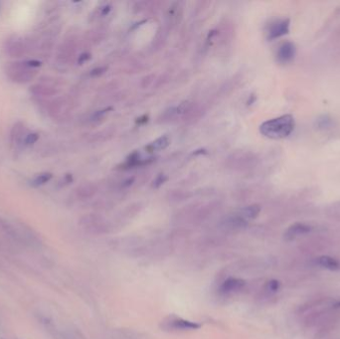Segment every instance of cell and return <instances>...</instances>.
Segmentation results:
<instances>
[{
    "label": "cell",
    "mask_w": 340,
    "mask_h": 339,
    "mask_svg": "<svg viewBox=\"0 0 340 339\" xmlns=\"http://www.w3.org/2000/svg\"><path fill=\"white\" fill-rule=\"evenodd\" d=\"M224 225L226 228L231 230H240L245 228L248 225V222L246 219H244L240 214L232 217H228L224 221Z\"/></svg>",
    "instance_id": "8fae6325"
},
{
    "label": "cell",
    "mask_w": 340,
    "mask_h": 339,
    "mask_svg": "<svg viewBox=\"0 0 340 339\" xmlns=\"http://www.w3.org/2000/svg\"><path fill=\"white\" fill-rule=\"evenodd\" d=\"M316 263L318 266L330 271H337L340 269V263L336 259L329 256H321L317 258Z\"/></svg>",
    "instance_id": "7c38bea8"
},
{
    "label": "cell",
    "mask_w": 340,
    "mask_h": 339,
    "mask_svg": "<svg viewBox=\"0 0 340 339\" xmlns=\"http://www.w3.org/2000/svg\"><path fill=\"white\" fill-rule=\"evenodd\" d=\"M288 30H289V21L288 20H283V21L277 22L270 29L269 39L274 40V39L280 38V37L287 34Z\"/></svg>",
    "instance_id": "9c48e42d"
},
{
    "label": "cell",
    "mask_w": 340,
    "mask_h": 339,
    "mask_svg": "<svg viewBox=\"0 0 340 339\" xmlns=\"http://www.w3.org/2000/svg\"><path fill=\"white\" fill-rule=\"evenodd\" d=\"M295 54V47L290 42L283 43L278 51V60L281 63H287L291 61Z\"/></svg>",
    "instance_id": "ba28073f"
},
{
    "label": "cell",
    "mask_w": 340,
    "mask_h": 339,
    "mask_svg": "<svg viewBox=\"0 0 340 339\" xmlns=\"http://www.w3.org/2000/svg\"><path fill=\"white\" fill-rule=\"evenodd\" d=\"M335 307H340V301H339V302H337V303L335 304Z\"/></svg>",
    "instance_id": "44dd1931"
},
{
    "label": "cell",
    "mask_w": 340,
    "mask_h": 339,
    "mask_svg": "<svg viewBox=\"0 0 340 339\" xmlns=\"http://www.w3.org/2000/svg\"><path fill=\"white\" fill-rule=\"evenodd\" d=\"M201 324L198 322L183 319L177 316H169L163 323V327L175 331H190L198 330L201 328Z\"/></svg>",
    "instance_id": "277c9868"
},
{
    "label": "cell",
    "mask_w": 340,
    "mask_h": 339,
    "mask_svg": "<svg viewBox=\"0 0 340 339\" xmlns=\"http://www.w3.org/2000/svg\"><path fill=\"white\" fill-rule=\"evenodd\" d=\"M90 59V55L89 54H83V55H81L80 57H79V63L80 64H82V63H85L86 61H88Z\"/></svg>",
    "instance_id": "ffe728a7"
},
{
    "label": "cell",
    "mask_w": 340,
    "mask_h": 339,
    "mask_svg": "<svg viewBox=\"0 0 340 339\" xmlns=\"http://www.w3.org/2000/svg\"><path fill=\"white\" fill-rule=\"evenodd\" d=\"M311 231V227L304 223H295L291 225L284 233L285 241H292L299 235L307 234Z\"/></svg>",
    "instance_id": "52a82bcc"
},
{
    "label": "cell",
    "mask_w": 340,
    "mask_h": 339,
    "mask_svg": "<svg viewBox=\"0 0 340 339\" xmlns=\"http://www.w3.org/2000/svg\"><path fill=\"white\" fill-rule=\"evenodd\" d=\"M261 212V207L259 205H251L243 208L240 212V215L246 220L256 219Z\"/></svg>",
    "instance_id": "4fadbf2b"
},
{
    "label": "cell",
    "mask_w": 340,
    "mask_h": 339,
    "mask_svg": "<svg viewBox=\"0 0 340 339\" xmlns=\"http://www.w3.org/2000/svg\"><path fill=\"white\" fill-rule=\"evenodd\" d=\"M166 180V177L164 176V175H159L157 178H156V180L154 181V186L155 187H158V186H160L161 184H163V182Z\"/></svg>",
    "instance_id": "ac0fdd59"
},
{
    "label": "cell",
    "mask_w": 340,
    "mask_h": 339,
    "mask_svg": "<svg viewBox=\"0 0 340 339\" xmlns=\"http://www.w3.org/2000/svg\"><path fill=\"white\" fill-rule=\"evenodd\" d=\"M26 127L22 121H17L13 124L10 130V142L13 146H19L23 144L26 137Z\"/></svg>",
    "instance_id": "8992f818"
},
{
    "label": "cell",
    "mask_w": 340,
    "mask_h": 339,
    "mask_svg": "<svg viewBox=\"0 0 340 339\" xmlns=\"http://www.w3.org/2000/svg\"><path fill=\"white\" fill-rule=\"evenodd\" d=\"M39 66L40 63L36 60L12 62L6 65L5 74L13 83L26 84L36 77V68Z\"/></svg>",
    "instance_id": "7a4b0ae2"
},
{
    "label": "cell",
    "mask_w": 340,
    "mask_h": 339,
    "mask_svg": "<svg viewBox=\"0 0 340 339\" xmlns=\"http://www.w3.org/2000/svg\"><path fill=\"white\" fill-rule=\"evenodd\" d=\"M265 288L269 292H277L281 288V282L278 280H271L267 282Z\"/></svg>",
    "instance_id": "2e32d148"
},
{
    "label": "cell",
    "mask_w": 340,
    "mask_h": 339,
    "mask_svg": "<svg viewBox=\"0 0 340 339\" xmlns=\"http://www.w3.org/2000/svg\"><path fill=\"white\" fill-rule=\"evenodd\" d=\"M294 128V119L291 115L285 114L265 121L260 126V131L266 137L281 139L288 136Z\"/></svg>",
    "instance_id": "6da1fadb"
},
{
    "label": "cell",
    "mask_w": 340,
    "mask_h": 339,
    "mask_svg": "<svg viewBox=\"0 0 340 339\" xmlns=\"http://www.w3.org/2000/svg\"><path fill=\"white\" fill-rule=\"evenodd\" d=\"M169 144V138L167 136H161L154 140L152 143H150L146 148L151 151H156V150H162L165 149Z\"/></svg>",
    "instance_id": "5bb4252c"
},
{
    "label": "cell",
    "mask_w": 340,
    "mask_h": 339,
    "mask_svg": "<svg viewBox=\"0 0 340 339\" xmlns=\"http://www.w3.org/2000/svg\"><path fill=\"white\" fill-rule=\"evenodd\" d=\"M246 285V282L238 278L227 279L220 286V292L223 294H230L242 290Z\"/></svg>",
    "instance_id": "5b68a950"
},
{
    "label": "cell",
    "mask_w": 340,
    "mask_h": 339,
    "mask_svg": "<svg viewBox=\"0 0 340 339\" xmlns=\"http://www.w3.org/2000/svg\"><path fill=\"white\" fill-rule=\"evenodd\" d=\"M5 53L12 58H21L30 52L29 41L19 36H12L5 41Z\"/></svg>",
    "instance_id": "3957f363"
},
{
    "label": "cell",
    "mask_w": 340,
    "mask_h": 339,
    "mask_svg": "<svg viewBox=\"0 0 340 339\" xmlns=\"http://www.w3.org/2000/svg\"><path fill=\"white\" fill-rule=\"evenodd\" d=\"M52 173L50 172H42L38 175H36L31 181H30V184L33 186V187H38V186H42L46 183H48L51 178H52Z\"/></svg>",
    "instance_id": "9a60e30c"
},
{
    "label": "cell",
    "mask_w": 340,
    "mask_h": 339,
    "mask_svg": "<svg viewBox=\"0 0 340 339\" xmlns=\"http://www.w3.org/2000/svg\"><path fill=\"white\" fill-rule=\"evenodd\" d=\"M106 70V68H97L95 70H93L91 72V76H98V75H101L104 73V71Z\"/></svg>",
    "instance_id": "d6986e66"
},
{
    "label": "cell",
    "mask_w": 340,
    "mask_h": 339,
    "mask_svg": "<svg viewBox=\"0 0 340 339\" xmlns=\"http://www.w3.org/2000/svg\"><path fill=\"white\" fill-rule=\"evenodd\" d=\"M30 92L35 97H40V98L50 97V96L55 94L54 88L52 86H50V85H47V84L43 83V82L33 85L31 87V89H30Z\"/></svg>",
    "instance_id": "30bf717a"
},
{
    "label": "cell",
    "mask_w": 340,
    "mask_h": 339,
    "mask_svg": "<svg viewBox=\"0 0 340 339\" xmlns=\"http://www.w3.org/2000/svg\"><path fill=\"white\" fill-rule=\"evenodd\" d=\"M39 139V134L36 133V132H31V133H28L24 139V142H23V145L25 146H30V145H33L34 143L37 142V140Z\"/></svg>",
    "instance_id": "e0dca14e"
}]
</instances>
